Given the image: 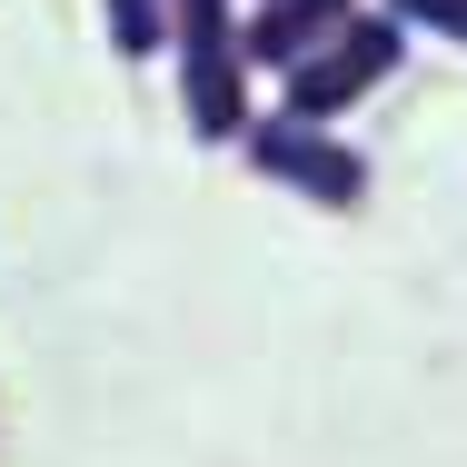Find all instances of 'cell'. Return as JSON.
Returning a JSON list of instances; mask_svg holds the SVG:
<instances>
[{
	"label": "cell",
	"instance_id": "6da1fadb",
	"mask_svg": "<svg viewBox=\"0 0 467 467\" xmlns=\"http://www.w3.org/2000/svg\"><path fill=\"white\" fill-rule=\"evenodd\" d=\"M170 70H180V119L199 150H239L259 119V60H249V10L239 0H170Z\"/></svg>",
	"mask_w": 467,
	"mask_h": 467
},
{
	"label": "cell",
	"instance_id": "7a4b0ae2",
	"mask_svg": "<svg viewBox=\"0 0 467 467\" xmlns=\"http://www.w3.org/2000/svg\"><path fill=\"white\" fill-rule=\"evenodd\" d=\"M239 160H249L269 189L308 199V209H328V219L368 199V150H348V140H338V119L259 109V119H249V140H239Z\"/></svg>",
	"mask_w": 467,
	"mask_h": 467
},
{
	"label": "cell",
	"instance_id": "8992f818",
	"mask_svg": "<svg viewBox=\"0 0 467 467\" xmlns=\"http://www.w3.org/2000/svg\"><path fill=\"white\" fill-rule=\"evenodd\" d=\"M388 20H408V30L458 40V50H467V0H388Z\"/></svg>",
	"mask_w": 467,
	"mask_h": 467
},
{
	"label": "cell",
	"instance_id": "5b68a950",
	"mask_svg": "<svg viewBox=\"0 0 467 467\" xmlns=\"http://www.w3.org/2000/svg\"><path fill=\"white\" fill-rule=\"evenodd\" d=\"M99 30L109 50L140 70V60H170V0H99Z\"/></svg>",
	"mask_w": 467,
	"mask_h": 467
},
{
	"label": "cell",
	"instance_id": "3957f363",
	"mask_svg": "<svg viewBox=\"0 0 467 467\" xmlns=\"http://www.w3.org/2000/svg\"><path fill=\"white\" fill-rule=\"evenodd\" d=\"M408 20H388V10H358L338 40H318L298 70H279V109H298V119H348L358 99L378 90V80H398V60H408Z\"/></svg>",
	"mask_w": 467,
	"mask_h": 467
},
{
	"label": "cell",
	"instance_id": "277c9868",
	"mask_svg": "<svg viewBox=\"0 0 467 467\" xmlns=\"http://www.w3.org/2000/svg\"><path fill=\"white\" fill-rule=\"evenodd\" d=\"M358 10H368V0H249V60L279 80V70H298L318 40H338Z\"/></svg>",
	"mask_w": 467,
	"mask_h": 467
}]
</instances>
